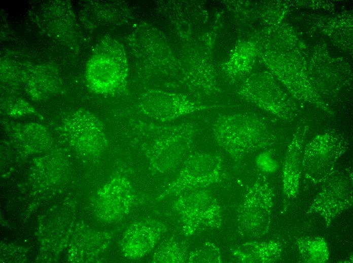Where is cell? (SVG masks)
<instances>
[{
	"label": "cell",
	"mask_w": 353,
	"mask_h": 263,
	"mask_svg": "<svg viewBox=\"0 0 353 263\" xmlns=\"http://www.w3.org/2000/svg\"><path fill=\"white\" fill-rule=\"evenodd\" d=\"M348 147L347 140L338 134L316 135L303 149L302 171L306 178L314 184L325 182Z\"/></svg>",
	"instance_id": "cell-7"
},
{
	"label": "cell",
	"mask_w": 353,
	"mask_h": 263,
	"mask_svg": "<svg viewBox=\"0 0 353 263\" xmlns=\"http://www.w3.org/2000/svg\"><path fill=\"white\" fill-rule=\"evenodd\" d=\"M308 126L301 125L296 130L288 146L283 168V187L288 198L298 194L302 172V157Z\"/></svg>",
	"instance_id": "cell-12"
},
{
	"label": "cell",
	"mask_w": 353,
	"mask_h": 263,
	"mask_svg": "<svg viewBox=\"0 0 353 263\" xmlns=\"http://www.w3.org/2000/svg\"><path fill=\"white\" fill-rule=\"evenodd\" d=\"M296 244L299 253L305 262L323 263L328 260L329 250L327 243L321 237H306L298 239Z\"/></svg>",
	"instance_id": "cell-15"
},
{
	"label": "cell",
	"mask_w": 353,
	"mask_h": 263,
	"mask_svg": "<svg viewBox=\"0 0 353 263\" xmlns=\"http://www.w3.org/2000/svg\"><path fill=\"white\" fill-rule=\"evenodd\" d=\"M309 206L308 213L321 216L326 225L352 205V179L350 175L333 174L325 182Z\"/></svg>",
	"instance_id": "cell-9"
},
{
	"label": "cell",
	"mask_w": 353,
	"mask_h": 263,
	"mask_svg": "<svg viewBox=\"0 0 353 263\" xmlns=\"http://www.w3.org/2000/svg\"><path fill=\"white\" fill-rule=\"evenodd\" d=\"M166 226L153 219L132 223L124 232L121 247L128 259H137L146 255L155 247L166 232Z\"/></svg>",
	"instance_id": "cell-11"
},
{
	"label": "cell",
	"mask_w": 353,
	"mask_h": 263,
	"mask_svg": "<svg viewBox=\"0 0 353 263\" xmlns=\"http://www.w3.org/2000/svg\"><path fill=\"white\" fill-rule=\"evenodd\" d=\"M223 166V159L219 155L197 152L189 155L177 177L158 199L202 189L221 182Z\"/></svg>",
	"instance_id": "cell-6"
},
{
	"label": "cell",
	"mask_w": 353,
	"mask_h": 263,
	"mask_svg": "<svg viewBox=\"0 0 353 263\" xmlns=\"http://www.w3.org/2000/svg\"><path fill=\"white\" fill-rule=\"evenodd\" d=\"M274 194L264 176L259 177L248 189L237 214L238 233L243 237L257 239L268 232Z\"/></svg>",
	"instance_id": "cell-4"
},
{
	"label": "cell",
	"mask_w": 353,
	"mask_h": 263,
	"mask_svg": "<svg viewBox=\"0 0 353 263\" xmlns=\"http://www.w3.org/2000/svg\"><path fill=\"white\" fill-rule=\"evenodd\" d=\"M101 193L109 202V208L113 219H121L129 212L134 195L131 183L127 178L121 175L116 177L103 187Z\"/></svg>",
	"instance_id": "cell-13"
},
{
	"label": "cell",
	"mask_w": 353,
	"mask_h": 263,
	"mask_svg": "<svg viewBox=\"0 0 353 263\" xmlns=\"http://www.w3.org/2000/svg\"><path fill=\"white\" fill-rule=\"evenodd\" d=\"M128 70L123 47L115 40H104L87 63L86 79L92 92L101 95L114 94L125 87Z\"/></svg>",
	"instance_id": "cell-3"
},
{
	"label": "cell",
	"mask_w": 353,
	"mask_h": 263,
	"mask_svg": "<svg viewBox=\"0 0 353 263\" xmlns=\"http://www.w3.org/2000/svg\"><path fill=\"white\" fill-rule=\"evenodd\" d=\"M257 164L261 170L267 172H273L277 168L276 161L268 152H264L258 156Z\"/></svg>",
	"instance_id": "cell-18"
},
{
	"label": "cell",
	"mask_w": 353,
	"mask_h": 263,
	"mask_svg": "<svg viewBox=\"0 0 353 263\" xmlns=\"http://www.w3.org/2000/svg\"><path fill=\"white\" fill-rule=\"evenodd\" d=\"M188 262L221 263L222 256L219 248L210 242L189 253Z\"/></svg>",
	"instance_id": "cell-17"
},
{
	"label": "cell",
	"mask_w": 353,
	"mask_h": 263,
	"mask_svg": "<svg viewBox=\"0 0 353 263\" xmlns=\"http://www.w3.org/2000/svg\"><path fill=\"white\" fill-rule=\"evenodd\" d=\"M128 125L131 140L156 173L176 168L188 155L198 132L193 124L187 122L166 125L133 119Z\"/></svg>",
	"instance_id": "cell-1"
},
{
	"label": "cell",
	"mask_w": 353,
	"mask_h": 263,
	"mask_svg": "<svg viewBox=\"0 0 353 263\" xmlns=\"http://www.w3.org/2000/svg\"><path fill=\"white\" fill-rule=\"evenodd\" d=\"M281 252V245L274 240L247 242L233 249L232 255L239 262L267 263L277 261Z\"/></svg>",
	"instance_id": "cell-14"
},
{
	"label": "cell",
	"mask_w": 353,
	"mask_h": 263,
	"mask_svg": "<svg viewBox=\"0 0 353 263\" xmlns=\"http://www.w3.org/2000/svg\"><path fill=\"white\" fill-rule=\"evenodd\" d=\"M62 129L66 139L84 155L98 156L108 146L102 123L88 111L79 109L68 114Z\"/></svg>",
	"instance_id": "cell-8"
},
{
	"label": "cell",
	"mask_w": 353,
	"mask_h": 263,
	"mask_svg": "<svg viewBox=\"0 0 353 263\" xmlns=\"http://www.w3.org/2000/svg\"><path fill=\"white\" fill-rule=\"evenodd\" d=\"M173 208L178 214L186 236L222 226L223 216L219 202L210 192L202 189L180 195Z\"/></svg>",
	"instance_id": "cell-5"
},
{
	"label": "cell",
	"mask_w": 353,
	"mask_h": 263,
	"mask_svg": "<svg viewBox=\"0 0 353 263\" xmlns=\"http://www.w3.org/2000/svg\"><path fill=\"white\" fill-rule=\"evenodd\" d=\"M204 108L184 96L156 90L144 93L138 105L140 113L160 122L171 121Z\"/></svg>",
	"instance_id": "cell-10"
},
{
	"label": "cell",
	"mask_w": 353,
	"mask_h": 263,
	"mask_svg": "<svg viewBox=\"0 0 353 263\" xmlns=\"http://www.w3.org/2000/svg\"><path fill=\"white\" fill-rule=\"evenodd\" d=\"M189 253L185 246L172 239L163 242L153 256L156 262H188Z\"/></svg>",
	"instance_id": "cell-16"
},
{
	"label": "cell",
	"mask_w": 353,
	"mask_h": 263,
	"mask_svg": "<svg viewBox=\"0 0 353 263\" xmlns=\"http://www.w3.org/2000/svg\"><path fill=\"white\" fill-rule=\"evenodd\" d=\"M212 130L216 142L235 161L272 145L276 140L267 123L247 115L219 117L213 124Z\"/></svg>",
	"instance_id": "cell-2"
}]
</instances>
